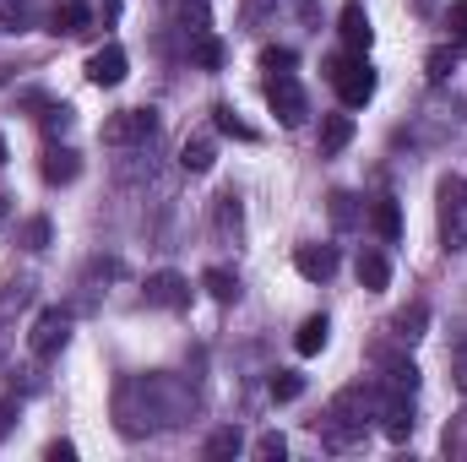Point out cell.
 Wrapping results in <instances>:
<instances>
[{"mask_svg": "<svg viewBox=\"0 0 467 462\" xmlns=\"http://www.w3.org/2000/svg\"><path fill=\"white\" fill-rule=\"evenodd\" d=\"M294 397H305V375L299 370H277L272 375V403H294Z\"/></svg>", "mask_w": 467, "mask_h": 462, "instance_id": "cb8c5ba5", "label": "cell"}, {"mask_svg": "<svg viewBox=\"0 0 467 462\" xmlns=\"http://www.w3.org/2000/svg\"><path fill=\"white\" fill-rule=\"evenodd\" d=\"M462 44H467V38H462Z\"/></svg>", "mask_w": 467, "mask_h": 462, "instance_id": "ab89813d", "label": "cell"}, {"mask_svg": "<svg viewBox=\"0 0 467 462\" xmlns=\"http://www.w3.org/2000/svg\"><path fill=\"white\" fill-rule=\"evenodd\" d=\"M191 60H196L202 71H218V66H223V44L202 27V33H196V44H191Z\"/></svg>", "mask_w": 467, "mask_h": 462, "instance_id": "603a6c76", "label": "cell"}, {"mask_svg": "<svg viewBox=\"0 0 467 462\" xmlns=\"http://www.w3.org/2000/svg\"><path fill=\"white\" fill-rule=\"evenodd\" d=\"M5 218H11V196H0V229H5Z\"/></svg>", "mask_w": 467, "mask_h": 462, "instance_id": "8d00e7d4", "label": "cell"}, {"mask_svg": "<svg viewBox=\"0 0 467 462\" xmlns=\"http://www.w3.org/2000/svg\"><path fill=\"white\" fill-rule=\"evenodd\" d=\"M435 218H441V239L446 250H467V180L446 174L435 191Z\"/></svg>", "mask_w": 467, "mask_h": 462, "instance_id": "7a4b0ae2", "label": "cell"}, {"mask_svg": "<svg viewBox=\"0 0 467 462\" xmlns=\"http://www.w3.org/2000/svg\"><path fill=\"white\" fill-rule=\"evenodd\" d=\"M369 218H375V234H380V239H386V245H391V239H397V234H402V213H397V202H391V196H380V202H375V213H369Z\"/></svg>", "mask_w": 467, "mask_h": 462, "instance_id": "7402d4cb", "label": "cell"}, {"mask_svg": "<svg viewBox=\"0 0 467 462\" xmlns=\"http://www.w3.org/2000/svg\"><path fill=\"white\" fill-rule=\"evenodd\" d=\"M424 321H430V310L413 305V310H402V316L391 321V338H397V343H419V338H424Z\"/></svg>", "mask_w": 467, "mask_h": 462, "instance_id": "44dd1931", "label": "cell"}, {"mask_svg": "<svg viewBox=\"0 0 467 462\" xmlns=\"http://www.w3.org/2000/svg\"><path fill=\"white\" fill-rule=\"evenodd\" d=\"M337 33H343V44H348L353 55H364V49L375 44V27H369V11H364V5H343Z\"/></svg>", "mask_w": 467, "mask_h": 462, "instance_id": "8fae6325", "label": "cell"}, {"mask_svg": "<svg viewBox=\"0 0 467 462\" xmlns=\"http://www.w3.org/2000/svg\"><path fill=\"white\" fill-rule=\"evenodd\" d=\"M239 446H244V441H239V430H218V436H213V441H207V457L213 462H223V457H239Z\"/></svg>", "mask_w": 467, "mask_h": 462, "instance_id": "484cf974", "label": "cell"}, {"mask_svg": "<svg viewBox=\"0 0 467 462\" xmlns=\"http://www.w3.org/2000/svg\"><path fill=\"white\" fill-rule=\"evenodd\" d=\"M88 22H93V11L82 0H60L49 11V33H88Z\"/></svg>", "mask_w": 467, "mask_h": 462, "instance_id": "5bb4252c", "label": "cell"}, {"mask_svg": "<svg viewBox=\"0 0 467 462\" xmlns=\"http://www.w3.org/2000/svg\"><path fill=\"white\" fill-rule=\"evenodd\" d=\"M66 338H71V316L60 305H49V310H38L33 332H27V348H33V359H49V353L66 348Z\"/></svg>", "mask_w": 467, "mask_h": 462, "instance_id": "8992f818", "label": "cell"}, {"mask_svg": "<svg viewBox=\"0 0 467 462\" xmlns=\"http://www.w3.org/2000/svg\"><path fill=\"white\" fill-rule=\"evenodd\" d=\"M16 430V403H0V441Z\"/></svg>", "mask_w": 467, "mask_h": 462, "instance_id": "d590c367", "label": "cell"}, {"mask_svg": "<svg viewBox=\"0 0 467 462\" xmlns=\"http://www.w3.org/2000/svg\"><path fill=\"white\" fill-rule=\"evenodd\" d=\"M266 104H272V115L283 120V125H305V115H310L305 88H299L288 71H272V77H266Z\"/></svg>", "mask_w": 467, "mask_h": 462, "instance_id": "277c9868", "label": "cell"}, {"mask_svg": "<svg viewBox=\"0 0 467 462\" xmlns=\"http://www.w3.org/2000/svg\"><path fill=\"white\" fill-rule=\"evenodd\" d=\"M38 169H44V180H49V185H71V180L82 174V158H77L71 147H49Z\"/></svg>", "mask_w": 467, "mask_h": 462, "instance_id": "7c38bea8", "label": "cell"}, {"mask_svg": "<svg viewBox=\"0 0 467 462\" xmlns=\"http://www.w3.org/2000/svg\"><path fill=\"white\" fill-rule=\"evenodd\" d=\"M327 338H332V321H327V316H310V321L299 327V338H294V348H299V353L310 359V353H321V348H327Z\"/></svg>", "mask_w": 467, "mask_h": 462, "instance_id": "ffe728a7", "label": "cell"}, {"mask_svg": "<svg viewBox=\"0 0 467 462\" xmlns=\"http://www.w3.org/2000/svg\"><path fill=\"white\" fill-rule=\"evenodd\" d=\"M348 142H353V115H327L321 120V158L343 152Z\"/></svg>", "mask_w": 467, "mask_h": 462, "instance_id": "2e32d148", "label": "cell"}, {"mask_svg": "<svg viewBox=\"0 0 467 462\" xmlns=\"http://www.w3.org/2000/svg\"><path fill=\"white\" fill-rule=\"evenodd\" d=\"M294 267H299V278L327 283V278L337 272V245H299V250H294Z\"/></svg>", "mask_w": 467, "mask_h": 462, "instance_id": "9c48e42d", "label": "cell"}, {"mask_svg": "<svg viewBox=\"0 0 467 462\" xmlns=\"http://www.w3.org/2000/svg\"><path fill=\"white\" fill-rule=\"evenodd\" d=\"M44 457H49V462H71V457H77V446H71V441H49V446H44Z\"/></svg>", "mask_w": 467, "mask_h": 462, "instance_id": "836d02e7", "label": "cell"}, {"mask_svg": "<svg viewBox=\"0 0 467 462\" xmlns=\"http://www.w3.org/2000/svg\"><path fill=\"white\" fill-rule=\"evenodd\" d=\"M380 370H386V392H397V397H413V392H419V370H413V359H391V353H380Z\"/></svg>", "mask_w": 467, "mask_h": 462, "instance_id": "4fadbf2b", "label": "cell"}, {"mask_svg": "<svg viewBox=\"0 0 467 462\" xmlns=\"http://www.w3.org/2000/svg\"><path fill=\"white\" fill-rule=\"evenodd\" d=\"M358 283H364L369 294H380V289L391 283V261H386L380 250H358Z\"/></svg>", "mask_w": 467, "mask_h": 462, "instance_id": "9a60e30c", "label": "cell"}, {"mask_svg": "<svg viewBox=\"0 0 467 462\" xmlns=\"http://www.w3.org/2000/svg\"><path fill=\"white\" fill-rule=\"evenodd\" d=\"M332 218L337 224H353V196H332Z\"/></svg>", "mask_w": 467, "mask_h": 462, "instance_id": "e575fe53", "label": "cell"}, {"mask_svg": "<svg viewBox=\"0 0 467 462\" xmlns=\"http://www.w3.org/2000/svg\"><path fill=\"white\" fill-rule=\"evenodd\" d=\"M202 289H207L218 305H234V299H239V278H234L229 267H207V272H202Z\"/></svg>", "mask_w": 467, "mask_h": 462, "instance_id": "ac0fdd59", "label": "cell"}, {"mask_svg": "<svg viewBox=\"0 0 467 462\" xmlns=\"http://www.w3.org/2000/svg\"><path fill=\"white\" fill-rule=\"evenodd\" d=\"M446 27H451V38H467V0H457V5L446 11Z\"/></svg>", "mask_w": 467, "mask_h": 462, "instance_id": "d6a6232c", "label": "cell"}, {"mask_svg": "<svg viewBox=\"0 0 467 462\" xmlns=\"http://www.w3.org/2000/svg\"><path fill=\"white\" fill-rule=\"evenodd\" d=\"M327 77H332V88H337V99H343V110H358V104H369L375 99V71H369V60L364 55H337L332 66H327Z\"/></svg>", "mask_w": 467, "mask_h": 462, "instance_id": "3957f363", "label": "cell"}, {"mask_svg": "<svg viewBox=\"0 0 467 462\" xmlns=\"http://www.w3.org/2000/svg\"><path fill=\"white\" fill-rule=\"evenodd\" d=\"M38 120H44V131H49V136H60V131H71V120H77V115H71L66 104H49Z\"/></svg>", "mask_w": 467, "mask_h": 462, "instance_id": "f546056e", "label": "cell"}, {"mask_svg": "<svg viewBox=\"0 0 467 462\" xmlns=\"http://www.w3.org/2000/svg\"><path fill=\"white\" fill-rule=\"evenodd\" d=\"M261 66L266 71H288L294 66V49H261Z\"/></svg>", "mask_w": 467, "mask_h": 462, "instance_id": "1f68e13d", "label": "cell"}, {"mask_svg": "<svg viewBox=\"0 0 467 462\" xmlns=\"http://www.w3.org/2000/svg\"><path fill=\"white\" fill-rule=\"evenodd\" d=\"M283 452H288V441H283L277 430H266V436L255 441V457H261V462H283Z\"/></svg>", "mask_w": 467, "mask_h": 462, "instance_id": "83f0119b", "label": "cell"}, {"mask_svg": "<svg viewBox=\"0 0 467 462\" xmlns=\"http://www.w3.org/2000/svg\"><path fill=\"white\" fill-rule=\"evenodd\" d=\"M218 229L239 234V202H234V196H218Z\"/></svg>", "mask_w": 467, "mask_h": 462, "instance_id": "4dcf8cb0", "label": "cell"}, {"mask_svg": "<svg viewBox=\"0 0 467 462\" xmlns=\"http://www.w3.org/2000/svg\"><path fill=\"white\" fill-rule=\"evenodd\" d=\"M33 22H44V11L33 0H5V11H0V27L5 33H27Z\"/></svg>", "mask_w": 467, "mask_h": 462, "instance_id": "e0dca14e", "label": "cell"}, {"mask_svg": "<svg viewBox=\"0 0 467 462\" xmlns=\"http://www.w3.org/2000/svg\"><path fill=\"white\" fill-rule=\"evenodd\" d=\"M451 66H457V44H441V49H430V60H424L430 82H446V77H451Z\"/></svg>", "mask_w": 467, "mask_h": 462, "instance_id": "d4e9b609", "label": "cell"}, {"mask_svg": "<svg viewBox=\"0 0 467 462\" xmlns=\"http://www.w3.org/2000/svg\"><path fill=\"white\" fill-rule=\"evenodd\" d=\"M180 163H185L191 174H207V169L218 163V147H213L207 136H196V142H185V147H180Z\"/></svg>", "mask_w": 467, "mask_h": 462, "instance_id": "d6986e66", "label": "cell"}, {"mask_svg": "<svg viewBox=\"0 0 467 462\" xmlns=\"http://www.w3.org/2000/svg\"><path fill=\"white\" fill-rule=\"evenodd\" d=\"M22 245H27V250H44V245H49V218H27V224H22Z\"/></svg>", "mask_w": 467, "mask_h": 462, "instance_id": "f1b7e54d", "label": "cell"}, {"mask_svg": "<svg viewBox=\"0 0 467 462\" xmlns=\"http://www.w3.org/2000/svg\"><path fill=\"white\" fill-rule=\"evenodd\" d=\"M375 414V392H364V386H348V392H337L332 397V408H327V419H321V441L327 446H353L358 436H364V419Z\"/></svg>", "mask_w": 467, "mask_h": 462, "instance_id": "6da1fadb", "label": "cell"}, {"mask_svg": "<svg viewBox=\"0 0 467 462\" xmlns=\"http://www.w3.org/2000/svg\"><path fill=\"white\" fill-rule=\"evenodd\" d=\"M375 408H380V436H386V441H408V436H413V408H408V397L386 392Z\"/></svg>", "mask_w": 467, "mask_h": 462, "instance_id": "30bf717a", "label": "cell"}, {"mask_svg": "<svg viewBox=\"0 0 467 462\" xmlns=\"http://www.w3.org/2000/svg\"><path fill=\"white\" fill-rule=\"evenodd\" d=\"M125 66H130L125 49H119V44H104V49L88 55V82H93V88H119V82H125Z\"/></svg>", "mask_w": 467, "mask_h": 462, "instance_id": "ba28073f", "label": "cell"}, {"mask_svg": "<svg viewBox=\"0 0 467 462\" xmlns=\"http://www.w3.org/2000/svg\"><path fill=\"white\" fill-rule=\"evenodd\" d=\"M104 5H109V11H119V0H104Z\"/></svg>", "mask_w": 467, "mask_h": 462, "instance_id": "f35d334b", "label": "cell"}, {"mask_svg": "<svg viewBox=\"0 0 467 462\" xmlns=\"http://www.w3.org/2000/svg\"><path fill=\"white\" fill-rule=\"evenodd\" d=\"M158 131V110H119V115H109L104 120V142L109 147H136V142H147Z\"/></svg>", "mask_w": 467, "mask_h": 462, "instance_id": "5b68a950", "label": "cell"}, {"mask_svg": "<svg viewBox=\"0 0 467 462\" xmlns=\"http://www.w3.org/2000/svg\"><path fill=\"white\" fill-rule=\"evenodd\" d=\"M147 305H158V310H185V305H191V278H180V272H152V278H147Z\"/></svg>", "mask_w": 467, "mask_h": 462, "instance_id": "52a82bcc", "label": "cell"}, {"mask_svg": "<svg viewBox=\"0 0 467 462\" xmlns=\"http://www.w3.org/2000/svg\"><path fill=\"white\" fill-rule=\"evenodd\" d=\"M213 115H218V131H223V136H234V142H255V131L234 115L229 104H223V110H213Z\"/></svg>", "mask_w": 467, "mask_h": 462, "instance_id": "4316f807", "label": "cell"}, {"mask_svg": "<svg viewBox=\"0 0 467 462\" xmlns=\"http://www.w3.org/2000/svg\"><path fill=\"white\" fill-rule=\"evenodd\" d=\"M5 158H11V147H5V136H0V163H5Z\"/></svg>", "mask_w": 467, "mask_h": 462, "instance_id": "74e56055", "label": "cell"}]
</instances>
